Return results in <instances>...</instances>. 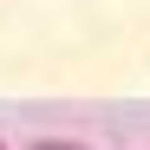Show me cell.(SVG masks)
Returning a JSON list of instances; mask_svg holds the SVG:
<instances>
[{
    "instance_id": "obj_2",
    "label": "cell",
    "mask_w": 150,
    "mask_h": 150,
    "mask_svg": "<svg viewBox=\"0 0 150 150\" xmlns=\"http://www.w3.org/2000/svg\"><path fill=\"white\" fill-rule=\"evenodd\" d=\"M0 150H7V144H0Z\"/></svg>"
},
{
    "instance_id": "obj_1",
    "label": "cell",
    "mask_w": 150,
    "mask_h": 150,
    "mask_svg": "<svg viewBox=\"0 0 150 150\" xmlns=\"http://www.w3.org/2000/svg\"><path fill=\"white\" fill-rule=\"evenodd\" d=\"M26 150H91V144H79V137H39V144H26Z\"/></svg>"
}]
</instances>
